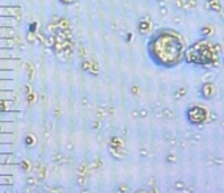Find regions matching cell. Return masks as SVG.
Instances as JSON below:
<instances>
[{
    "mask_svg": "<svg viewBox=\"0 0 224 193\" xmlns=\"http://www.w3.org/2000/svg\"><path fill=\"white\" fill-rule=\"evenodd\" d=\"M153 55L157 61H160L161 64L171 66L174 64L180 59L181 53H182V45L180 39L173 36H164L155 39L152 46Z\"/></svg>",
    "mask_w": 224,
    "mask_h": 193,
    "instance_id": "6da1fadb",
    "label": "cell"
}]
</instances>
